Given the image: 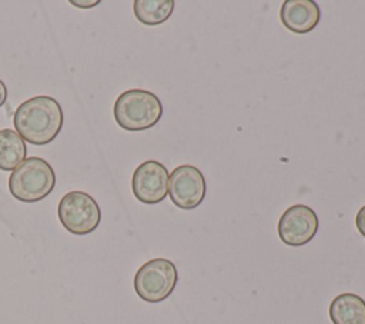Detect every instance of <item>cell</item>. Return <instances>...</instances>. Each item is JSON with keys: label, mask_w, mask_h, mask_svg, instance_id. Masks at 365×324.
<instances>
[{"label": "cell", "mask_w": 365, "mask_h": 324, "mask_svg": "<svg viewBox=\"0 0 365 324\" xmlns=\"http://www.w3.org/2000/svg\"><path fill=\"white\" fill-rule=\"evenodd\" d=\"M334 324H365V301L356 294L342 293L329 305Z\"/></svg>", "instance_id": "obj_10"}, {"label": "cell", "mask_w": 365, "mask_h": 324, "mask_svg": "<svg viewBox=\"0 0 365 324\" xmlns=\"http://www.w3.org/2000/svg\"><path fill=\"white\" fill-rule=\"evenodd\" d=\"M16 133L33 146L51 143L63 127L60 103L50 96H36L23 101L13 114Z\"/></svg>", "instance_id": "obj_1"}, {"label": "cell", "mask_w": 365, "mask_h": 324, "mask_svg": "<svg viewBox=\"0 0 365 324\" xmlns=\"http://www.w3.org/2000/svg\"><path fill=\"white\" fill-rule=\"evenodd\" d=\"M168 170L164 164L155 160H147L133 173V194L144 204L161 203L168 194Z\"/></svg>", "instance_id": "obj_8"}, {"label": "cell", "mask_w": 365, "mask_h": 324, "mask_svg": "<svg viewBox=\"0 0 365 324\" xmlns=\"http://www.w3.org/2000/svg\"><path fill=\"white\" fill-rule=\"evenodd\" d=\"M207 184L200 168L191 164L175 167L168 178V196L171 201L182 208L192 210L198 207L205 197Z\"/></svg>", "instance_id": "obj_6"}, {"label": "cell", "mask_w": 365, "mask_h": 324, "mask_svg": "<svg viewBox=\"0 0 365 324\" xmlns=\"http://www.w3.org/2000/svg\"><path fill=\"white\" fill-rule=\"evenodd\" d=\"M318 226V216L311 207L305 204H294L282 213L277 230L284 244L301 247L314 238Z\"/></svg>", "instance_id": "obj_7"}, {"label": "cell", "mask_w": 365, "mask_h": 324, "mask_svg": "<svg viewBox=\"0 0 365 324\" xmlns=\"http://www.w3.org/2000/svg\"><path fill=\"white\" fill-rule=\"evenodd\" d=\"M115 123L127 131H143L154 127L163 116L160 98L141 88H133L121 93L114 103Z\"/></svg>", "instance_id": "obj_2"}, {"label": "cell", "mask_w": 365, "mask_h": 324, "mask_svg": "<svg viewBox=\"0 0 365 324\" xmlns=\"http://www.w3.org/2000/svg\"><path fill=\"white\" fill-rule=\"evenodd\" d=\"M174 6V0H135L133 3V10L140 23L157 26L168 20Z\"/></svg>", "instance_id": "obj_12"}, {"label": "cell", "mask_w": 365, "mask_h": 324, "mask_svg": "<svg viewBox=\"0 0 365 324\" xmlns=\"http://www.w3.org/2000/svg\"><path fill=\"white\" fill-rule=\"evenodd\" d=\"M321 10L312 0H285L279 9V20L292 33H309L317 27Z\"/></svg>", "instance_id": "obj_9"}, {"label": "cell", "mask_w": 365, "mask_h": 324, "mask_svg": "<svg viewBox=\"0 0 365 324\" xmlns=\"http://www.w3.org/2000/svg\"><path fill=\"white\" fill-rule=\"evenodd\" d=\"M26 143L14 130H0V170H14L23 160H26Z\"/></svg>", "instance_id": "obj_11"}, {"label": "cell", "mask_w": 365, "mask_h": 324, "mask_svg": "<svg viewBox=\"0 0 365 324\" xmlns=\"http://www.w3.org/2000/svg\"><path fill=\"white\" fill-rule=\"evenodd\" d=\"M355 224H356V228H358L359 234H361L362 237H365V206H362V207L359 208V211L356 213Z\"/></svg>", "instance_id": "obj_13"}, {"label": "cell", "mask_w": 365, "mask_h": 324, "mask_svg": "<svg viewBox=\"0 0 365 324\" xmlns=\"http://www.w3.org/2000/svg\"><path fill=\"white\" fill-rule=\"evenodd\" d=\"M70 3H71L73 6H77V7H80V9H90V7H94V6H97L100 1H98V0H87V1H83V0H80V1H76V0H70Z\"/></svg>", "instance_id": "obj_14"}, {"label": "cell", "mask_w": 365, "mask_h": 324, "mask_svg": "<svg viewBox=\"0 0 365 324\" xmlns=\"http://www.w3.org/2000/svg\"><path fill=\"white\" fill-rule=\"evenodd\" d=\"M178 280L177 267L167 258H153L134 275V290L147 303L164 301L174 291Z\"/></svg>", "instance_id": "obj_4"}, {"label": "cell", "mask_w": 365, "mask_h": 324, "mask_svg": "<svg viewBox=\"0 0 365 324\" xmlns=\"http://www.w3.org/2000/svg\"><path fill=\"white\" fill-rule=\"evenodd\" d=\"M6 100H7V87H6V84L0 80V107L6 103Z\"/></svg>", "instance_id": "obj_15"}, {"label": "cell", "mask_w": 365, "mask_h": 324, "mask_svg": "<svg viewBox=\"0 0 365 324\" xmlns=\"http://www.w3.org/2000/svg\"><path fill=\"white\" fill-rule=\"evenodd\" d=\"M57 216L61 226L76 236L90 234L101 221V210L97 201L80 190L68 191L61 197Z\"/></svg>", "instance_id": "obj_5"}, {"label": "cell", "mask_w": 365, "mask_h": 324, "mask_svg": "<svg viewBox=\"0 0 365 324\" xmlns=\"http://www.w3.org/2000/svg\"><path fill=\"white\" fill-rule=\"evenodd\" d=\"M56 186L53 167L41 157L23 160L9 177L11 196L23 203H36L46 198Z\"/></svg>", "instance_id": "obj_3"}]
</instances>
